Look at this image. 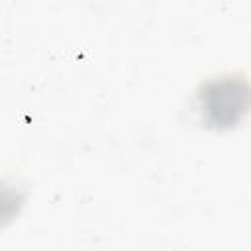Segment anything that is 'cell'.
I'll list each match as a JSON object with an SVG mask.
<instances>
[{"instance_id":"cell-1","label":"cell","mask_w":251,"mask_h":251,"mask_svg":"<svg viewBox=\"0 0 251 251\" xmlns=\"http://www.w3.org/2000/svg\"><path fill=\"white\" fill-rule=\"evenodd\" d=\"M194 112L210 129H231L251 114V80L241 73L206 78L194 92Z\"/></svg>"}]
</instances>
